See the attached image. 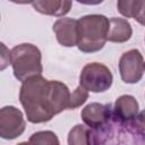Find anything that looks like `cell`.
Masks as SVG:
<instances>
[{"label": "cell", "instance_id": "obj_1", "mask_svg": "<svg viewBox=\"0 0 145 145\" xmlns=\"http://www.w3.org/2000/svg\"><path fill=\"white\" fill-rule=\"evenodd\" d=\"M70 94L66 84L39 75L22 82L19 101L29 122L43 123L68 109Z\"/></svg>", "mask_w": 145, "mask_h": 145}, {"label": "cell", "instance_id": "obj_2", "mask_svg": "<svg viewBox=\"0 0 145 145\" xmlns=\"http://www.w3.org/2000/svg\"><path fill=\"white\" fill-rule=\"evenodd\" d=\"M109 18L104 15H86L78 19L77 48L84 53H93L103 49L108 41Z\"/></svg>", "mask_w": 145, "mask_h": 145}, {"label": "cell", "instance_id": "obj_3", "mask_svg": "<svg viewBox=\"0 0 145 145\" xmlns=\"http://www.w3.org/2000/svg\"><path fill=\"white\" fill-rule=\"evenodd\" d=\"M10 63L14 75L19 82L42 75V56L40 49L31 43H22L10 51Z\"/></svg>", "mask_w": 145, "mask_h": 145}, {"label": "cell", "instance_id": "obj_4", "mask_svg": "<svg viewBox=\"0 0 145 145\" xmlns=\"http://www.w3.org/2000/svg\"><path fill=\"white\" fill-rule=\"evenodd\" d=\"M113 82L111 70L103 63L91 62L83 67L79 75V85L93 93L108 91Z\"/></svg>", "mask_w": 145, "mask_h": 145}, {"label": "cell", "instance_id": "obj_5", "mask_svg": "<svg viewBox=\"0 0 145 145\" xmlns=\"http://www.w3.org/2000/svg\"><path fill=\"white\" fill-rule=\"evenodd\" d=\"M119 71L121 79L127 84H136L142 79L145 62L139 50L131 49L122 53L119 60Z\"/></svg>", "mask_w": 145, "mask_h": 145}, {"label": "cell", "instance_id": "obj_6", "mask_svg": "<svg viewBox=\"0 0 145 145\" xmlns=\"http://www.w3.org/2000/svg\"><path fill=\"white\" fill-rule=\"evenodd\" d=\"M26 127L22 111L12 105L3 106L0 110V136L3 139L19 137Z\"/></svg>", "mask_w": 145, "mask_h": 145}, {"label": "cell", "instance_id": "obj_7", "mask_svg": "<svg viewBox=\"0 0 145 145\" xmlns=\"http://www.w3.org/2000/svg\"><path fill=\"white\" fill-rule=\"evenodd\" d=\"M84 123L92 130H100L105 127L113 117L111 104H101L97 102L87 104L80 113Z\"/></svg>", "mask_w": 145, "mask_h": 145}, {"label": "cell", "instance_id": "obj_8", "mask_svg": "<svg viewBox=\"0 0 145 145\" xmlns=\"http://www.w3.org/2000/svg\"><path fill=\"white\" fill-rule=\"evenodd\" d=\"M59 44L66 48L77 46L78 43V19L59 18L52 27Z\"/></svg>", "mask_w": 145, "mask_h": 145}, {"label": "cell", "instance_id": "obj_9", "mask_svg": "<svg viewBox=\"0 0 145 145\" xmlns=\"http://www.w3.org/2000/svg\"><path fill=\"white\" fill-rule=\"evenodd\" d=\"M113 114L119 121L131 123L138 114V102L133 95H121L116 100Z\"/></svg>", "mask_w": 145, "mask_h": 145}, {"label": "cell", "instance_id": "obj_10", "mask_svg": "<svg viewBox=\"0 0 145 145\" xmlns=\"http://www.w3.org/2000/svg\"><path fill=\"white\" fill-rule=\"evenodd\" d=\"M72 0H33V8L43 15L62 17L70 11Z\"/></svg>", "mask_w": 145, "mask_h": 145}, {"label": "cell", "instance_id": "obj_11", "mask_svg": "<svg viewBox=\"0 0 145 145\" xmlns=\"http://www.w3.org/2000/svg\"><path fill=\"white\" fill-rule=\"evenodd\" d=\"M131 34L133 28L127 19L118 17H112L109 19L108 41L114 43H123L131 37Z\"/></svg>", "mask_w": 145, "mask_h": 145}, {"label": "cell", "instance_id": "obj_12", "mask_svg": "<svg viewBox=\"0 0 145 145\" xmlns=\"http://www.w3.org/2000/svg\"><path fill=\"white\" fill-rule=\"evenodd\" d=\"M69 145H87L92 144V130L84 125H76L68 134Z\"/></svg>", "mask_w": 145, "mask_h": 145}, {"label": "cell", "instance_id": "obj_13", "mask_svg": "<svg viewBox=\"0 0 145 145\" xmlns=\"http://www.w3.org/2000/svg\"><path fill=\"white\" fill-rule=\"evenodd\" d=\"M29 144H49V145H58L59 139L57 135L53 131L50 130H43V131H37L34 133L29 139Z\"/></svg>", "mask_w": 145, "mask_h": 145}, {"label": "cell", "instance_id": "obj_14", "mask_svg": "<svg viewBox=\"0 0 145 145\" xmlns=\"http://www.w3.org/2000/svg\"><path fill=\"white\" fill-rule=\"evenodd\" d=\"M140 0H118L117 8L119 12L126 18H134Z\"/></svg>", "mask_w": 145, "mask_h": 145}, {"label": "cell", "instance_id": "obj_15", "mask_svg": "<svg viewBox=\"0 0 145 145\" xmlns=\"http://www.w3.org/2000/svg\"><path fill=\"white\" fill-rule=\"evenodd\" d=\"M87 99H88V91L85 89L82 85L77 86L76 89L70 94V100H69L68 109L74 110V109L80 106L82 104H84L86 102Z\"/></svg>", "mask_w": 145, "mask_h": 145}, {"label": "cell", "instance_id": "obj_16", "mask_svg": "<svg viewBox=\"0 0 145 145\" xmlns=\"http://www.w3.org/2000/svg\"><path fill=\"white\" fill-rule=\"evenodd\" d=\"M133 126L140 135L145 136V110H143L136 116V118L133 121Z\"/></svg>", "mask_w": 145, "mask_h": 145}, {"label": "cell", "instance_id": "obj_17", "mask_svg": "<svg viewBox=\"0 0 145 145\" xmlns=\"http://www.w3.org/2000/svg\"><path fill=\"white\" fill-rule=\"evenodd\" d=\"M134 19L136 22H138L140 25L145 26V0H140L139 1V6H138L137 12H136Z\"/></svg>", "mask_w": 145, "mask_h": 145}, {"label": "cell", "instance_id": "obj_18", "mask_svg": "<svg viewBox=\"0 0 145 145\" xmlns=\"http://www.w3.org/2000/svg\"><path fill=\"white\" fill-rule=\"evenodd\" d=\"M10 62V52L9 50H7L6 45L3 43H1V70H3Z\"/></svg>", "mask_w": 145, "mask_h": 145}, {"label": "cell", "instance_id": "obj_19", "mask_svg": "<svg viewBox=\"0 0 145 145\" xmlns=\"http://www.w3.org/2000/svg\"><path fill=\"white\" fill-rule=\"evenodd\" d=\"M77 2L82 3V5H89V6H94V5H100L102 3L104 0H76Z\"/></svg>", "mask_w": 145, "mask_h": 145}, {"label": "cell", "instance_id": "obj_20", "mask_svg": "<svg viewBox=\"0 0 145 145\" xmlns=\"http://www.w3.org/2000/svg\"><path fill=\"white\" fill-rule=\"evenodd\" d=\"M9 1L18 3V5H26V3H32L33 0H9Z\"/></svg>", "mask_w": 145, "mask_h": 145}]
</instances>
